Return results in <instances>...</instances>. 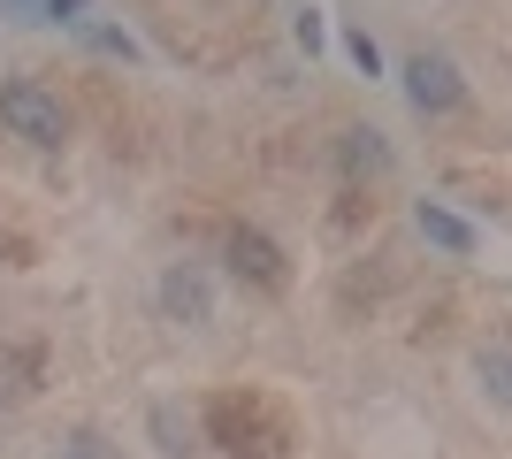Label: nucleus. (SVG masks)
<instances>
[{
  "mask_svg": "<svg viewBox=\"0 0 512 459\" xmlns=\"http://www.w3.org/2000/svg\"><path fill=\"white\" fill-rule=\"evenodd\" d=\"M0 131L23 138V146H46V153H54L69 138V108L46 85H31V77H8V85H0Z\"/></svg>",
  "mask_w": 512,
  "mask_h": 459,
  "instance_id": "f257e3e1",
  "label": "nucleus"
},
{
  "mask_svg": "<svg viewBox=\"0 0 512 459\" xmlns=\"http://www.w3.org/2000/svg\"><path fill=\"white\" fill-rule=\"evenodd\" d=\"M406 100L421 115H451L459 100H467V85H459V69H451L444 54H413L406 62Z\"/></svg>",
  "mask_w": 512,
  "mask_h": 459,
  "instance_id": "f03ea898",
  "label": "nucleus"
},
{
  "mask_svg": "<svg viewBox=\"0 0 512 459\" xmlns=\"http://www.w3.org/2000/svg\"><path fill=\"white\" fill-rule=\"evenodd\" d=\"M413 230H421L436 253H451V261H467V253H474V222L451 215V207H436V199H421V207H413Z\"/></svg>",
  "mask_w": 512,
  "mask_h": 459,
  "instance_id": "7ed1b4c3",
  "label": "nucleus"
},
{
  "mask_svg": "<svg viewBox=\"0 0 512 459\" xmlns=\"http://www.w3.org/2000/svg\"><path fill=\"white\" fill-rule=\"evenodd\" d=\"M230 268H237V276H253V284H268V291L283 284L276 245H268V238H253V230H230Z\"/></svg>",
  "mask_w": 512,
  "mask_h": 459,
  "instance_id": "20e7f679",
  "label": "nucleus"
},
{
  "mask_svg": "<svg viewBox=\"0 0 512 459\" xmlns=\"http://www.w3.org/2000/svg\"><path fill=\"white\" fill-rule=\"evenodd\" d=\"M161 299H169V314H192V322H207V284H199L192 268H176L169 284H161Z\"/></svg>",
  "mask_w": 512,
  "mask_h": 459,
  "instance_id": "39448f33",
  "label": "nucleus"
},
{
  "mask_svg": "<svg viewBox=\"0 0 512 459\" xmlns=\"http://www.w3.org/2000/svg\"><path fill=\"white\" fill-rule=\"evenodd\" d=\"M474 375H482V391H490L497 406H512V352H482V360H474Z\"/></svg>",
  "mask_w": 512,
  "mask_h": 459,
  "instance_id": "423d86ee",
  "label": "nucleus"
},
{
  "mask_svg": "<svg viewBox=\"0 0 512 459\" xmlns=\"http://www.w3.org/2000/svg\"><path fill=\"white\" fill-rule=\"evenodd\" d=\"M344 54H352V62H360L367 77H375V69H383V54H375V39H367V31H352V39H344Z\"/></svg>",
  "mask_w": 512,
  "mask_h": 459,
  "instance_id": "0eeeda50",
  "label": "nucleus"
},
{
  "mask_svg": "<svg viewBox=\"0 0 512 459\" xmlns=\"http://www.w3.org/2000/svg\"><path fill=\"white\" fill-rule=\"evenodd\" d=\"M62 459H107V444H100V437H92V429H77V437H69V444H62Z\"/></svg>",
  "mask_w": 512,
  "mask_h": 459,
  "instance_id": "6e6552de",
  "label": "nucleus"
},
{
  "mask_svg": "<svg viewBox=\"0 0 512 459\" xmlns=\"http://www.w3.org/2000/svg\"><path fill=\"white\" fill-rule=\"evenodd\" d=\"M352 161H360V169H383V146H375V131H352Z\"/></svg>",
  "mask_w": 512,
  "mask_h": 459,
  "instance_id": "1a4fd4ad",
  "label": "nucleus"
},
{
  "mask_svg": "<svg viewBox=\"0 0 512 459\" xmlns=\"http://www.w3.org/2000/svg\"><path fill=\"white\" fill-rule=\"evenodd\" d=\"M85 8H92V0H46L39 16H54V23H77V16H85Z\"/></svg>",
  "mask_w": 512,
  "mask_h": 459,
  "instance_id": "9d476101",
  "label": "nucleus"
},
{
  "mask_svg": "<svg viewBox=\"0 0 512 459\" xmlns=\"http://www.w3.org/2000/svg\"><path fill=\"white\" fill-rule=\"evenodd\" d=\"M299 46H306V54L321 46V8H306V16H299Z\"/></svg>",
  "mask_w": 512,
  "mask_h": 459,
  "instance_id": "9b49d317",
  "label": "nucleus"
},
{
  "mask_svg": "<svg viewBox=\"0 0 512 459\" xmlns=\"http://www.w3.org/2000/svg\"><path fill=\"white\" fill-rule=\"evenodd\" d=\"M0 8H8V16H23V8H46V0H0Z\"/></svg>",
  "mask_w": 512,
  "mask_h": 459,
  "instance_id": "f8f14e48",
  "label": "nucleus"
}]
</instances>
